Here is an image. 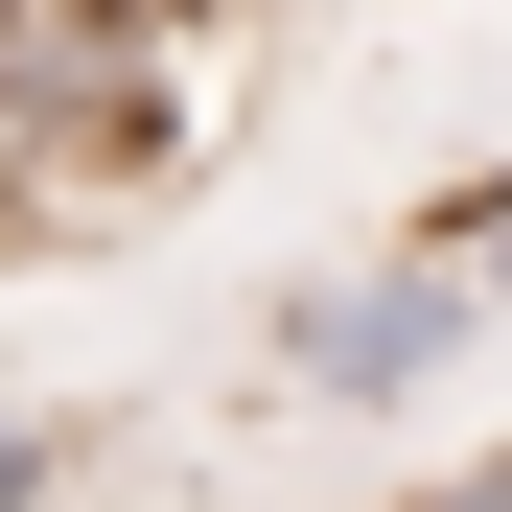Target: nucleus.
<instances>
[{
  "label": "nucleus",
  "instance_id": "f257e3e1",
  "mask_svg": "<svg viewBox=\"0 0 512 512\" xmlns=\"http://www.w3.org/2000/svg\"><path fill=\"white\" fill-rule=\"evenodd\" d=\"M466 326H489V280H466V256H373V280H303V303H280V396L373 419V396H419V373H443Z\"/></svg>",
  "mask_w": 512,
  "mask_h": 512
},
{
  "label": "nucleus",
  "instance_id": "f03ea898",
  "mask_svg": "<svg viewBox=\"0 0 512 512\" xmlns=\"http://www.w3.org/2000/svg\"><path fill=\"white\" fill-rule=\"evenodd\" d=\"M0 512H47V419H0Z\"/></svg>",
  "mask_w": 512,
  "mask_h": 512
},
{
  "label": "nucleus",
  "instance_id": "7ed1b4c3",
  "mask_svg": "<svg viewBox=\"0 0 512 512\" xmlns=\"http://www.w3.org/2000/svg\"><path fill=\"white\" fill-rule=\"evenodd\" d=\"M419 512H512V466H466V489H419Z\"/></svg>",
  "mask_w": 512,
  "mask_h": 512
}]
</instances>
